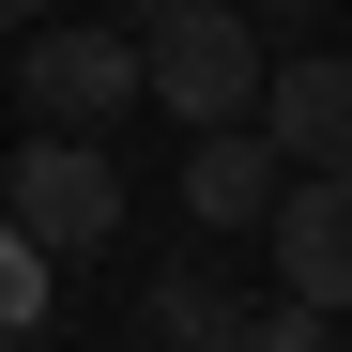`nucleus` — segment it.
Instances as JSON below:
<instances>
[{"label": "nucleus", "instance_id": "f257e3e1", "mask_svg": "<svg viewBox=\"0 0 352 352\" xmlns=\"http://www.w3.org/2000/svg\"><path fill=\"white\" fill-rule=\"evenodd\" d=\"M261 62L276 46L245 31V0H184V16L138 31V107H168V123H261Z\"/></svg>", "mask_w": 352, "mask_h": 352}, {"label": "nucleus", "instance_id": "f03ea898", "mask_svg": "<svg viewBox=\"0 0 352 352\" xmlns=\"http://www.w3.org/2000/svg\"><path fill=\"white\" fill-rule=\"evenodd\" d=\"M16 92H31V123L107 138L138 107V31L123 16H46V31H16Z\"/></svg>", "mask_w": 352, "mask_h": 352}, {"label": "nucleus", "instance_id": "7ed1b4c3", "mask_svg": "<svg viewBox=\"0 0 352 352\" xmlns=\"http://www.w3.org/2000/svg\"><path fill=\"white\" fill-rule=\"evenodd\" d=\"M0 214H16L46 261H92L107 230H123V168H107V138H62V123H31V153L0 168Z\"/></svg>", "mask_w": 352, "mask_h": 352}, {"label": "nucleus", "instance_id": "20e7f679", "mask_svg": "<svg viewBox=\"0 0 352 352\" xmlns=\"http://www.w3.org/2000/svg\"><path fill=\"white\" fill-rule=\"evenodd\" d=\"M261 245H276V291H307L322 322H352V168H291Z\"/></svg>", "mask_w": 352, "mask_h": 352}, {"label": "nucleus", "instance_id": "39448f33", "mask_svg": "<svg viewBox=\"0 0 352 352\" xmlns=\"http://www.w3.org/2000/svg\"><path fill=\"white\" fill-rule=\"evenodd\" d=\"M261 138L291 168H352V46H291L261 62Z\"/></svg>", "mask_w": 352, "mask_h": 352}, {"label": "nucleus", "instance_id": "423d86ee", "mask_svg": "<svg viewBox=\"0 0 352 352\" xmlns=\"http://www.w3.org/2000/svg\"><path fill=\"white\" fill-rule=\"evenodd\" d=\"M276 184H291V153H276L261 123H199V138H184V214H199V245H214V230H261Z\"/></svg>", "mask_w": 352, "mask_h": 352}, {"label": "nucleus", "instance_id": "0eeeda50", "mask_svg": "<svg viewBox=\"0 0 352 352\" xmlns=\"http://www.w3.org/2000/svg\"><path fill=\"white\" fill-rule=\"evenodd\" d=\"M138 322H153V352H230V337H245V307H230L214 261H168V276L138 291Z\"/></svg>", "mask_w": 352, "mask_h": 352}, {"label": "nucleus", "instance_id": "6e6552de", "mask_svg": "<svg viewBox=\"0 0 352 352\" xmlns=\"http://www.w3.org/2000/svg\"><path fill=\"white\" fill-rule=\"evenodd\" d=\"M46 276H62V261H46L31 230L0 214V337H16V322H46Z\"/></svg>", "mask_w": 352, "mask_h": 352}, {"label": "nucleus", "instance_id": "1a4fd4ad", "mask_svg": "<svg viewBox=\"0 0 352 352\" xmlns=\"http://www.w3.org/2000/svg\"><path fill=\"white\" fill-rule=\"evenodd\" d=\"M230 352H337V337H322L307 291H276V307H245V337H230Z\"/></svg>", "mask_w": 352, "mask_h": 352}, {"label": "nucleus", "instance_id": "9d476101", "mask_svg": "<svg viewBox=\"0 0 352 352\" xmlns=\"http://www.w3.org/2000/svg\"><path fill=\"white\" fill-rule=\"evenodd\" d=\"M245 31L261 46H322V0H245Z\"/></svg>", "mask_w": 352, "mask_h": 352}, {"label": "nucleus", "instance_id": "9b49d317", "mask_svg": "<svg viewBox=\"0 0 352 352\" xmlns=\"http://www.w3.org/2000/svg\"><path fill=\"white\" fill-rule=\"evenodd\" d=\"M46 16H62V0H0V31H46Z\"/></svg>", "mask_w": 352, "mask_h": 352}, {"label": "nucleus", "instance_id": "f8f14e48", "mask_svg": "<svg viewBox=\"0 0 352 352\" xmlns=\"http://www.w3.org/2000/svg\"><path fill=\"white\" fill-rule=\"evenodd\" d=\"M107 16H123V31H153V16H184V0H107Z\"/></svg>", "mask_w": 352, "mask_h": 352}, {"label": "nucleus", "instance_id": "ddd939ff", "mask_svg": "<svg viewBox=\"0 0 352 352\" xmlns=\"http://www.w3.org/2000/svg\"><path fill=\"white\" fill-rule=\"evenodd\" d=\"M0 352H46V322H16V337H0Z\"/></svg>", "mask_w": 352, "mask_h": 352}]
</instances>
